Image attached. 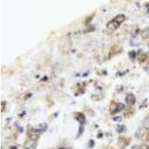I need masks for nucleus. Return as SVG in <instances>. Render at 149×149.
Listing matches in <instances>:
<instances>
[{
  "instance_id": "9b49d317",
  "label": "nucleus",
  "mask_w": 149,
  "mask_h": 149,
  "mask_svg": "<svg viewBox=\"0 0 149 149\" xmlns=\"http://www.w3.org/2000/svg\"><path fill=\"white\" fill-rule=\"evenodd\" d=\"M146 8L148 9V11H149V3H148L147 5H146Z\"/></svg>"
},
{
  "instance_id": "6e6552de",
  "label": "nucleus",
  "mask_w": 149,
  "mask_h": 149,
  "mask_svg": "<svg viewBox=\"0 0 149 149\" xmlns=\"http://www.w3.org/2000/svg\"><path fill=\"white\" fill-rule=\"evenodd\" d=\"M141 36L142 39H148L149 38V27L146 28L141 33Z\"/></svg>"
},
{
  "instance_id": "9d476101",
  "label": "nucleus",
  "mask_w": 149,
  "mask_h": 149,
  "mask_svg": "<svg viewBox=\"0 0 149 149\" xmlns=\"http://www.w3.org/2000/svg\"><path fill=\"white\" fill-rule=\"evenodd\" d=\"M140 149H149V147L147 145H142V146H140Z\"/></svg>"
},
{
  "instance_id": "0eeeda50",
  "label": "nucleus",
  "mask_w": 149,
  "mask_h": 149,
  "mask_svg": "<svg viewBox=\"0 0 149 149\" xmlns=\"http://www.w3.org/2000/svg\"><path fill=\"white\" fill-rule=\"evenodd\" d=\"M77 120H78V122H80L81 125L85 123V116H84V115L81 113H78V115H77V117H76Z\"/></svg>"
},
{
  "instance_id": "7ed1b4c3",
  "label": "nucleus",
  "mask_w": 149,
  "mask_h": 149,
  "mask_svg": "<svg viewBox=\"0 0 149 149\" xmlns=\"http://www.w3.org/2000/svg\"><path fill=\"white\" fill-rule=\"evenodd\" d=\"M24 148L25 149H35L37 148V142L31 140H27L24 145Z\"/></svg>"
},
{
  "instance_id": "1a4fd4ad",
  "label": "nucleus",
  "mask_w": 149,
  "mask_h": 149,
  "mask_svg": "<svg viewBox=\"0 0 149 149\" xmlns=\"http://www.w3.org/2000/svg\"><path fill=\"white\" fill-rule=\"evenodd\" d=\"M142 125H143V127H145L146 129L149 130V115L143 121V122H142Z\"/></svg>"
},
{
  "instance_id": "f257e3e1",
  "label": "nucleus",
  "mask_w": 149,
  "mask_h": 149,
  "mask_svg": "<svg viewBox=\"0 0 149 149\" xmlns=\"http://www.w3.org/2000/svg\"><path fill=\"white\" fill-rule=\"evenodd\" d=\"M119 26H120V24L118 23L117 22H116L114 20H112L111 21H110V22L107 24V29L110 30V31H116V29H118Z\"/></svg>"
},
{
  "instance_id": "f03ea898",
  "label": "nucleus",
  "mask_w": 149,
  "mask_h": 149,
  "mask_svg": "<svg viewBox=\"0 0 149 149\" xmlns=\"http://www.w3.org/2000/svg\"><path fill=\"white\" fill-rule=\"evenodd\" d=\"M40 136V132L37 131L35 128H33L31 129V131H30L29 133H28V136H29L30 140H34V141H37V140L39 139Z\"/></svg>"
},
{
  "instance_id": "423d86ee",
  "label": "nucleus",
  "mask_w": 149,
  "mask_h": 149,
  "mask_svg": "<svg viewBox=\"0 0 149 149\" xmlns=\"http://www.w3.org/2000/svg\"><path fill=\"white\" fill-rule=\"evenodd\" d=\"M113 20H114L116 22H117L118 23H119L120 25H121V24L125 21V16L124 14H119L117 15Z\"/></svg>"
},
{
  "instance_id": "20e7f679",
  "label": "nucleus",
  "mask_w": 149,
  "mask_h": 149,
  "mask_svg": "<svg viewBox=\"0 0 149 149\" xmlns=\"http://www.w3.org/2000/svg\"><path fill=\"white\" fill-rule=\"evenodd\" d=\"M126 103L129 105H133L135 104L136 102V97L134 96V95L132 94V93H128V94L126 95L125 98Z\"/></svg>"
},
{
  "instance_id": "39448f33",
  "label": "nucleus",
  "mask_w": 149,
  "mask_h": 149,
  "mask_svg": "<svg viewBox=\"0 0 149 149\" xmlns=\"http://www.w3.org/2000/svg\"><path fill=\"white\" fill-rule=\"evenodd\" d=\"M113 105H114V108L110 109L111 113H118L125 108V105L122 103H116V104H113Z\"/></svg>"
}]
</instances>
